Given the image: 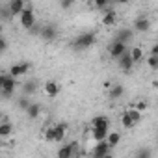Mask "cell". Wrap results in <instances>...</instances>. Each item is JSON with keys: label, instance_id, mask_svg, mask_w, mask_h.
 <instances>
[{"label": "cell", "instance_id": "obj_1", "mask_svg": "<svg viewBox=\"0 0 158 158\" xmlns=\"http://www.w3.org/2000/svg\"><path fill=\"white\" fill-rule=\"evenodd\" d=\"M95 41H97L95 32H84V34H80V35H78V37L71 43V47H73V50H86V48L93 47Z\"/></svg>", "mask_w": 158, "mask_h": 158}, {"label": "cell", "instance_id": "obj_2", "mask_svg": "<svg viewBox=\"0 0 158 158\" xmlns=\"http://www.w3.org/2000/svg\"><path fill=\"white\" fill-rule=\"evenodd\" d=\"M0 88H2V95L4 97H11L15 91V78L10 74H2L0 78Z\"/></svg>", "mask_w": 158, "mask_h": 158}, {"label": "cell", "instance_id": "obj_3", "mask_svg": "<svg viewBox=\"0 0 158 158\" xmlns=\"http://www.w3.org/2000/svg\"><path fill=\"white\" fill-rule=\"evenodd\" d=\"M21 24H23V28H26V30H30V32L35 28V15H34L32 6H26L24 13L21 15Z\"/></svg>", "mask_w": 158, "mask_h": 158}, {"label": "cell", "instance_id": "obj_4", "mask_svg": "<svg viewBox=\"0 0 158 158\" xmlns=\"http://www.w3.org/2000/svg\"><path fill=\"white\" fill-rule=\"evenodd\" d=\"M132 37H134V30H128V28H121V30H117V34H115L114 41H115V43H123V45H128V43L132 41Z\"/></svg>", "mask_w": 158, "mask_h": 158}, {"label": "cell", "instance_id": "obj_5", "mask_svg": "<svg viewBox=\"0 0 158 158\" xmlns=\"http://www.w3.org/2000/svg\"><path fill=\"white\" fill-rule=\"evenodd\" d=\"M112 147L108 145V141H99L95 147H93V158H102L106 154H110Z\"/></svg>", "mask_w": 158, "mask_h": 158}, {"label": "cell", "instance_id": "obj_6", "mask_svg": "<svg viewBox=\"0 0 158 158\" xmlns=\"http://www.w3.org/2000/svg\"><path fill=\"white\" fill-rule=\"evenodd\" d=\"M76 149H78V143H76V141H71V143L60 147V151H58V158H73V152H74Z\"/></svg>", "mask_w": 158, "mask_h": 158}, {"label": "cell", "instance_id": "obj_7", "mask_svg": "<svg viewBox=\"0 0 158 158\" xmlns=\"http://www.w3.org/2000/svg\"><path fill=\"white\" fill-rule=\"evenodd\" d=\"M8 8H10V13L11 15H23L24 13V10H26V4L23 2V0H11V2L8 4Z\"/></svg>", "mask_w": 158, "mask_h": 158}, {"label": "cell", "instance_id": "obj_8", "mask_svg": "<svg viewBox=\"0 0 158 158\" xmlns=\"http://www.w3.org/2000/svg\"><path fill=\"white\" fill-rule=\"evenodd\" d=\"M28 71H30V63H15V65H11V69H10V76L17 78V76L26 74Z\"/></svg>", "mask_w": 158, "mask_h": 158}, {"label": "cell", "instance_id": "obj_9", "mask_svg": "<svg viewBox=\"0 0 158 158\" xmlns=\"http://www.w3.org/2000/svg\"><path fill=\"white\" fill-rule=\"evenodd\" d=\"M149 28H151V21H149L147 17H138V19L134 21V32L145 34Z\"/></svg>", "mask_w": 158, "mask_h": 158}, {"label": "cell", "instance_id": "obj_10", "mask_svg": "<svg viewBox=\"0 0 158 158\" xmlns=\"http://www.w3.org/2000/svg\"><path fill=\"white\" fill-rule=\"evenodd\" d=\"M127 50H128V48H127V45H123V43H115V41H114V43L110 45V56L115 58V60H119Z\"/></svg>", "mask_w": 158, "mask_h": 158}, {"label": "cell", "instance_id": "obj_11", "mask_svg": "<svg viewBox=\"0 0 158 158\" xmlns=\"http://www.w3.org/2000/svg\"><path fill=\"white\" fill-rule=\"evenodd\" d=\"M56 26L54 24H45L43 28H41V32H39V35L45 39V41H52L54 37H56Z\"/></svg>", "mask_w": 158, "mask_h": 158}, {"label": "cell", "instance_id": "obj_12", "mask_svg": "<svg viewBox=\"0 0 158 158\" xmlns=\"http://www.w3.org/2000/svg\"><path fill=\"white\" fill-rule=\"evenodd\" d=\"M119 67H121L123 71H130V69L134 67V60H132V56H130V50H127V52L119 58Z\"/></svg>", "mask_w": 158, "mask_h": 158}, {"label": "cell", "instance_id": "obj_13", "mask_svg": "<svg viewBox=\"0 0 158 158\" xmlns=\"http://www.w3.org/2000/svg\"><path fill=\"white\" fill-rule=\"evenodd\" d=\"M45 93H47L48 97H58V95H60V86H58L54 80H48V82L45 84Z\"/></svg>", "mask_w": 158, "mask_h": 158}, {"label": "cell", "instance_id": "obj_14", "mask_svg": "<svg viewBox=\"0 0 158 158\" xmlns=\"http://www.w3.org/2000/svg\"><path fill=\"white\" fill-rule=\"evenodd\" d=\"M115 21H117V17H115V11H114V10L104 11V15H102V24H104V26H114Z\"/></svg>", "mask_w": 158, "mask_h": 158}, {"label": "cell", "instance_id": "obj_15", "mask_svg": "<svg viewBox=\"0 0 158 158\" xmlns=\"http://www.w3.org/2000/svg\"><path fill=\"white\" fill-rule=\"evenodd\" d=\"M91 125H93V128H108L110 121H108V117H104V115H97V117H93Z\"/></svg>", "mask_w": 158, "mask_h": 158}, {"label": "cell", "instance_id": "obj_16", "mask_svg": "<svg viewBox=\"0 0 158 158\" xmlns=\"http://www.w3.org/2000/svg\"><path fill=\"white\" fill-rule=\"evenodd\" d=\"M108 128H93V138L97 139V143L99 141H106L108 139Z\"/></svg>", "mask_w": 158, "mask_h": 158}, {"label": "cell", "instance_id": "obj_17", "mask_svg": "<svg viewBox=\"0 0 158 158\" xmlns=\"http://www.w3.org/2000/svg\"><path fill=\"white\" fill-rule=\"evenodd\" d=\"M54 132H56V138H54V141H61V139L65 138V132H67V127H65L63 123H58V125L54 127Z\"/></svg>", "mask_w": 158, "mask_h": 158}, {"label": "cell", "instance_id": "obj_18", "mask_svg": "<svg viewBox=\"0 0 158 158\" xmlns=\"http://www.w3.org/2000/svg\"><path fill=\"white\" fill-rule=\"evenodd\" d=\"M35 91H37V84H35L34 80H30V82H26V84L23 86V93H24L26 97H28V95H34Z\"/></svg>", "mask_w": 158, "mask_h": 158}, {"label": "cell", "instance_id": "obj_19", "mask_svg": "<svg viewBox=\"0 0 158 158\" xmlns=\"http://www.w3.org/2000/svg\"><path fill=\"white\" fill-rule=\"evenodd\" d=\"M11 132H13V125H11V123L4 121L2 125H0V136H2V138H8Z\"/></svg>", "mask_w": 158, "mask_h": 158}, {"label": "cell", "instance_id": "obj_20", "mask_svg": "<svg viewBox=\"0 0 158 158\" xmlns=\"http://www.w3.org/2000/svg\"><path fill=\"white\" fill-rule=\"evenodd\" d=\"M106 141H108V145H110V147L114 149L115 145H119V141H121V134H119V132H110V134H108V139H106Z\"/></svg>", "mask_w": 158, "mask_h": 158}, {"label": "cell", "instance_id": "obj_21", "mask_svg": "<svg viewBox=\"0 0 158 158\" xmlns=\"http://www.w3.org/2000/svg\"><path fill=\"white\" fill-rule=\"evenodd\" d=\"M123 91H125V88H123L121 84H115V86L110 88V97H112V99H119V97L123 95Z\"/></svg>", "mask_w": 158, "mask_h": 158}, {"label": "cell", "instance_id": "obj_22", "mask_svg": "<svg viewBox=\"0 0 158 158\" xmlns=\"http://www.w3.org/2000/svg\"><path fill=\"white\" fill-rule=\"evenodd\" d=\"M26 114H28V117H30V119H37V117H39V114H41V106H39V104H32V106L26 110Z\"/></svg>", "mask_w": 158, "mask_h": 158}, {"label": "cell", "instance_id": "obj_23", "mask_svg": "<svg viewBox=\"0 0 158 158\" xmlns=\"http://www.w3.org/2000/svg\"><path fill=\"white\" fill-rule=\"evenodd\" d=\"M130 56H132V60H134V63H136V61H139V60L143 58V50H141L139 47H134V48L130 50Z\"/></svg>", "mask_w": 158, "mask_h": 158}, {"label": "cell", "instance_id": "obj_24", "mask_svg": "<svg viewBox=\"0 0 158 158\" xmlns=\"http://www.w3.org/2000/svg\"><path fill=\"white\" fill-rule=\"evenodd\" d=\"M127 114H128V117H130V119H132L134 123H138V121H141V112H138L136 108H130V110H128Z\"/></svg>", "mask_w": 158, "mask_h": 158}, {"label": "cell", "instance_id": "obj_25", "mask_svg": "<svg viewBox=\"0 0 158 158\" xmlns=\"http://www.w3.org/2000/svg\"><path fill=\"white\" fill-rule=\"evenodd\" d=\"M152 156V152H151V149H147V147H141V149H138V152H136V158H151Z\"/></svg>", "mask_w": 158, "mask_h": 158}, {"label": "cell", "instance_id": "obj_26", "mask_svg": "<svg viewBox=\"0 0 158 158\" xmlns=\"http://www.w3.org/2000/svg\"><path fill=\"white\" fill-rule=\"evenodd\" d=\"M121 123H123V127H125V128H132V127L136 125V123H134V121L128 117V114H127V112L123 114V117H121Z\"/></svg>", "mask_w": 158, "mask_h": 158}, {"label": "cell", "instance_id": "obj_27", "mask_svg": "<svg viewBox=\"0 0 158 158\" xmlns=\"http://www.w3.org/2000/svg\"><path fill=\"white\" fill-rule=\"evenodd\" d=\"M30 106H32V102L28 101V97H26V95H23V97L19 99V108H23V110H28Z\"/></svg>", "mask_w": 158, "mask_h": 158}, {"label": "cell", "instance_id": "obj_28", "mask_svg": "<svg viewBox=\"0 0 158 158\" xmlns=\"http://www.w3.org/2000/svg\"><path fill=\"white\" fill-rule=\"evenodd\" d=\"M54 138H56L54 127H48V128L45 130V139H47V141H54Z\"/></svg>", "mask_w": 158, "mask_h": 158}, {"label": "cell", "instance_id": "obj_29", "mask_svg": "<svg viewBox=\"0 0 158 158\" xmlns=\"http://www.w3.org/2000/svg\"><path fill=\"white\" fill-rule=\"evenodd\" d=\"M147 63H149V67H151V69H154V71H156V69H158V56H152V54H151V58L147 60Z\"/></svg>", "mask_w": 158, "mask_h": 158}, {"label": "cell", "instance_id": "obj_30", "mask_svg": "<svg viewBox=\"0 0 158 158\" xmlns=\"http://www.w3.org/2000/svg\"><path fill=\"white\" fill-rule=\"evenodd\" d=\"M95 6H97V8H101V10H108V8H110V4L106 2V0H97Z\"/></svg>", "mask_w": 158, "mask_h": 158}, {"label": "cell", "instance_id": "obj_31", "mask_svg": "<svg viewBox=\"0 0 158 158\" xmlns=\"http://www.w3.org/2000/svg\"><path fill=\"white\" fill-rule=\"evenodd\" d=\"M71 6H73L71 0H63V2H60V8H61V10H69Z\"/></svg>", "mask_w": 158, "mask_h": 158}, {"label": "cell", "instance_id": "obj_32", "mask_svg": "<svg viewBox=\"0 0 158 158\" xmlns=\"http://www.w3.org/2000/svg\"><path fill=\"white\" fill-rule=\"evenodd\" d=\"M136 110H138V112H143V110H147V102H143V101H139V102L136 104Z\"/></svg>", "mask_w": 158, "mask_h": 158}, {"label": "cell", "instance_id": "obj_33", "mask_svg": "<svg viewBox=\"0 0 158 158\" xmlns=\"http://www.w3.org/2000/svg\"><path fill=\"white\" fill-rule=\"evenodd\" d=\"M6 48H8V41H6V37H2L0 39V50L6 52Z\"/></svg>", "mask_w": 158, "mask_h": 158}, {"label": "cell", "instance_id": "obj_34", "mask_svg": "<svg viewBox=\"0 0 158 158\" xmlns=\"http://www.w3.org/2000/svg\"><path fill=\"white\" fill-rule=\"evenodd\" d=\"M152 56H158V45L152 47Z\"/></svg>", "mask_w": 158, "mask_h": 158}, {"label": "cell", "instance_id": "obj_35", "mask_svg": "<svg viewBox=\"0 0 158 158\" xmlns=\"http://www.w3.org/2000/svg\"><path fill=\"white\" fill-rule=\"evenodd\" d=\"M102 158H115V156H114V154L110 152V154H106V156H102Z\"/></svg>", "mask_w": 158, "mask_h": 158}]
</instances>
